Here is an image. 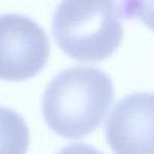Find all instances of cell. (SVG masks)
I'll use <instances>...</instances> for the list:
<instances>
[{
  "label": "cell",
  "instance_id": "5",
  "mask_svg": "<svg viewBox=\"0 0 154 154\" xmlns=\"http://www.w3.org/2000/svg\"><path fill=\"white\" fill-rule=\"evenodd\" d=\"M30 132L20 114L0 107V154H26Z\"/></svg>",
  "mask_w": 154,
  "mask_h": 154
},
{
  "label": "cell",
  "instance_id": "3",
  "mask_svg": "<svg viewBox=\"0 0 154 154\" xmlns=\"http://www.w3.org/2000/svg\"><path fill=\"white\" fill-rule=\"evenodd\" d=\"M50 56L45 31L19 14L0 16V79L22 82L37 75Z\"/></svg>",
  "mask_w": 154,
  "mask_h": 154
},
{
  "label": "cell",
  "instance_id": "1",
  "mask_svg": "<svg viewBox=\"0 0 154 154\" xmlns=\"http://www.w3.org/2000/svg\"><path fill=\"white\" fill-rule=\"evenodd\" d=\"M114 100L108 74L90 66H75L56 75L42 98V113L57 135L77 139L101 125Z\"/></svg>",
  "mask_w": 154,
  "mask_h": 154
},
{
  "label": "cell",
  "instance_id": "7",
  "mask_svg": "<svg viewBox=\"0 0 154 154\" xmlns=\"http://www.w3.org/2000/svg\"><path fill=\"white\" fill-rule=\"evenodd\" d=\"M57 154H103L95 148L86 143H71L64 147Z\"/></svg>",
  "mask_w": 154,
  "mask_h": 154
},
{
  "label": "cell",
  "instance_id": "6",
  "mask_svg": "<svg viewBox=\"0 0 154 154\" xmlns=\"http://www.w3.org/2000/svg\"><path fill=\"white\" fill-rule=\"evenodd\" d=\"M119 14L127 19H139L154 31V0H122Z\"/></svg>",
  "mask_w": 154,
  "mask_h": 154
},
{
  "label": "cell",
  "instance_id": "4",
  "mask_svg": "<svg viewBox=\"0 0 154 154\" xmlns=\"http://www.w3.org/2000/svg\"><path fill=\"white\" fill-rule=\"evenodd\" d=\"M106 138L114 154H154V94L120 99L106 122Z\"/></svg>",
  "mask_w": 154,
  "mask_h": 154
},
{
  "label": "cell",
  "instance_id": "2",
  "mask_svg": "<svg viewBox=\"0 0 154 154\" xmlns=\"http://www.w3.org/2000/svg\"><path fill=\"white\" fill-rule=\"evenodd\" d=\"M118 14L115 0H62L54 15V38L77 61H101L122 40Z\"/></svg>",
  "mask_w": 154,
  "mask_h": 154
}]
</instances>
